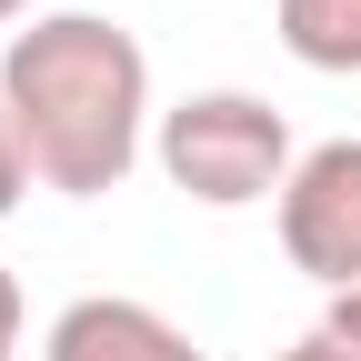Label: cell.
I'll return each mask as SVG.
<instances>
[{
  "label": "cell",
  "instance_id": "cell-5",
  "mask_svg": "<svg viewBox=\"0 0 361 361\" xmlns=\"http://www.w3.org/2000/svg\"><path fill=\"white\" fill-rule=\"evenodd\" d=\"M271 30L301 71H361V0H271Z\"/></svg>",
  "mask_w": 361,
  "mask_h": 361
},
{
  "label": "cell",
  "instance_id": "cell-8",
  "mask_svg": "<svg viewBox=\"0 0 361 361\" xmlns=\"http://www.w3.org/2000/svg\"><path fill=\"white\" fill-rule=\"evenodd\" d=\"M0 361H20V281L0 271Z\"/></svg>",
  "mask_w": 361,
  "mask_h": 361
},
{
  "label": "cell",
  "instance_id": "cell-7",
  "mask_svg": "<svg viewBox=\"0 0 361 361\" xmlns=\"http://www.w3.org/2000/svg\"><path fill=\"white\" fill-rule=\"evenodd\" d=\"M20 191H30V161H20V130H11V111H0V221L20 211Z\"/></svg>",
  "mask_w": 361,
  "mask_h": 361
},
{
  "label": "cell",
  "instance_id": "cell-1",
  "mask_svg": "<svg viewBox=\"0 0 361 361\" xmlns=\"http://www.w3.org/2000/svg\"><path fill=\"white\" fill-rule=\"evenodd\" d=\"M0 111L40 191L101 201L151 141V51L101 11H40L0 51Z\"/></svg>",
  "mask_w": 361,
  "mask_h": 361
},
{
  "label": "cell",
  "instance_id": "cell-3",
  "mask_svg": "<svg viewBox=\"0 0 361 361\" xmlns=\"http://www.w3.org/2000/svg\"><path fill=\"white\" fill-rule=\"evenodd\" d=\"M281 211V251L301 281L322 291H361V141H322L301 151L291 191L271 201Z\"/></svg>",
  "mask_w": 361,
  "mask_h": 361
},
{
  "label": "cell",
  "instance_id": "cell-4",
  "mask_svg": "<svg viewBox=\"0 0 361 361\" xmlns=\"http://www.w3.org/2000/svg\"><path fill=\"white\" fill-rule=\"evenodd\" d=\"M40 361H211V351L180 331L171 311H151V301H130V291H90V301H71L61 322H51Z\"/></svg>",
  "mask_w": 361,
  "mask_h": 361
},
{
  "label": "cell",
  "instance_id": "cell-2",
  "mask_svg": "<svg viewBox=\"0 0 361 361\" xmlns=\"http://www.w3.org/2000/svg\"><path fill=\"white\" fill-rule=\"evenodd\" d=\"M151 151H161V180L180 201H201V211H251V201H281L291 191V121L261 101V90H191V101H171L161 130H151Z\"/></svg>",
  "mask_w": 361,
  "mask_h": 361
},
{
  "label": "cell",
  "instance_id": "cell-9",
  "mask_svg": "<svg viewBox=\"0 0 361 361\" xmlns=\"http://www.w3.org/2000/svg\"><path fill=\"white\" fill-rule=\"evenodd\" d=\"M11 20H40V0H0V30H11Z\"/></svg>",
  "mask_w": 361,
  "mask_h": 361
},
{
  "label": "cell",
  "instance_id": "cell-10",
  "mask_svg": "<svg viewBox=\"0 0 361 361\" xmlns=\"http://www.w3.org/2000/svg\"><path fill=\"white\" fill-rule=\"evenodd\" d=\"M271 361H322V351H311V331H301V341H291V351H271Z\"/></svg>",
  "mask_w": 361,
  "mask_h": 361
},
{
  "label": "cell",
  "instance_id": "cell-6",
  "mask_svg": "<svg viewBox=\"0 0 361 361\" xmlns=\"http://www.w3.org/2000/svg\"><path fill=\"white\" fill-rule=\"evenodd\" d=\"M311 351L322 361H361V291H331V311L311 322Z\"/></svg>",
  "mask_w": 361,
  "mask_h": 361
}]
</instances>
